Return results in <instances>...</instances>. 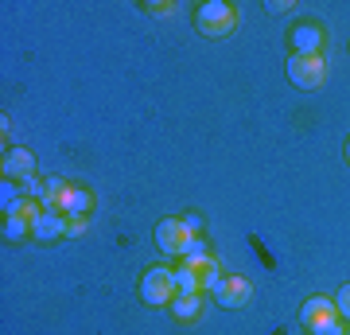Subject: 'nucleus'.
Wrapping results in <instances>:
<instances>
[{"label": "nucleus", "mask_w": 350, "mask_h": 335, "mask_svg": "<svg viewBox=\"0 0 350 335\" xmlns=\"http://www.w3.org/2000/svg\"><path fill=\"white\" fill-rule=\"evenodd\" d=\"M195 27L211 39L234 36V27H238V8L226 4V0H206V4L195 8Z\"/></svg>", "instance_id": "obj_1"}, {"label": "nucleus", "mask_w": 350, "mask_h": 335, "mask_svg": "<svg viewBox=\"0 0 350 335\" xmlns=\"http://www.w3.org/2000/svg\"><path fill=\"white\" fill-rule=\"evenodd\" d=\"M288 78H292V86L300 90H319L327 86V59L323 55H288Z\"/></svg>", "instance_id": "obj_2"}, {"label": "nucleus", "mask_w": 350, "mask_h": 335, "mask_svg": "<svg viewBox=\"0 0 350 335\" xmlns=\"http://www.w3.org/2000/svg\"><path fill=\"white\" fill-rule=\"evenodd\" d=\"M140 297H144V304H148V308H172V300H175L172 269H163V265L148 269V273H144V281H140Z\"/></svg>", "instance_id": "obj_3"}, {"label": "nucleus", "mask_w": 350, "mask_h": 335, "mask_svg": "<svg viewBox=\"0 0 350 335\" xmlns=\"http://www.w3.org/2000/svg\"><path fill=\"white\" fill-rule=\"evenodd\" d=\"M187 238H191V230L183 226V219H163L156 226V246H160L163 258H179L183 246H187Z\"/></svg>", "instance_id": "obj_4"}, {"label": "nucleus", "mask_w": 350, "mask_h": 335, "mask_svg": "<svg viewBox=\"0 0 350 335\" xmlns=\"http://www.w3.org/2000/svg\"><path fill=\"white\" fill-rule=\"evenodd\" d=\"M253 297V285L245 277H222L218 285H214V300L222 304V308H241V304H250Z\"/></svg>", "instance_id": "obj_5"}, {"label": "nucleus", "mask_w": 350, "mask_h": 335, "mask_svg": "<svg viewBox=\"0 0 350 335\" xmlns=\"http://www.w3.org/2000/svg\"><path fill=\"white\" fill-rule=\"evenodd\" d=\"M327 32L319 24H296L292 27V51L296 55H323Z\"/></svg>", "instance_id": "obj_6"}, {"label": "nucleus", "mask_w": 350, "mask_h": 335, "mask_svg": "<svg viewBox=\"0 0 350 335\" xmlns=\"http://www.w3.org/2000/svg\"><path fill=\"white\" fill-rule=\"evenodd\" d=\"M36 175V156L27 149H8L4 152V179H16V184H24Z\"/></svg>", "instance_id": "obj_7"}, {"label": "nucleus", "mask_w": 350, "mask_h": 335, "mask_svg": "<svg viewBox=\"0 0 350 335\" xmlns=\"http://www.w3.org/2000/svg\"><path fill=\"white\" fill-rule=\"evenodd\" d=\"M90 207H94V195H90L86 187H66L55 211H59V214H66V219H86V214H90Z\"/></svg>", "instance_id": "obj_8"}, {"label": "nucleus", "mask_w": 350, "mask_h": 335, "mask_svg": "<svg viewBox=\"0 0 350 335\" xmlns=\"http://www.w3.org/2000/svg\"><path fill=\"white\" fill-rule=\"evenodd\" d=\"M63 234H66V214H59V211H43L31 223V238L36 242H59Z\"/></svg>", "instance_id": "obj_9"}, {"label": "nucleus", "mask_w": 350, "mask_h": 335, "mask_svg": "<svg viewBox=\"0 0 350 335\" xmlns=\"http://www.w3.org/2000/svg\"><path fill=\"white\" fill-rule=\"evenodd\" d=\"M335 316H338V312H335V300H327V297H312V300H308V304L300 308V320L308 323V327L335 320Z\"/></svg>", "instance_id": "obj_10"}, {"label": "nucleus", "mask_w": 350, "mask_h": 335, "mask_svg": "<svg viewBox=\"0 0 350 335\" xmlns=\"http://www.w3.org/2000/svg\"><path fill=\"white\" fill-rule=\"evenodd\" d=\"M172 281H175V297H199L202 293L195 265H179V269H172Z\"/></svg>", "instance_id": "obj_11"}, {"label": "nucleus", "mask_w": 350, "mask_h": 335, "mask_svg": "<svg viewBox=\"0 0 350 335\" xmlns=\"http://www.w3.org/2000/svg\"><path fill=\"white\" fill-rule=\"evenodd\" d=\"M172 312H175V320H199L202 316V300L199 297H175L172 300Z\"/></svg>", "instance_id": "obj_12"}, {"label": "nucleus", "mask_w": 350, "mask_h": 335, "mask_svg": "<svg viewBox=\"0 0 350 335\" xmlns=\"http://www.w3.org/2000/svg\"><path fill=\"white\" fill-rule=\"evenodd\" d=\"M66 187H70V179H63V175H51L47 187H43V199H39V203H43V211H55V207H59V199H63Z\"/></svg>", "instance_id": "obj_13"}, {"label": "nucleus", "mask_w": 350, "mask_h": 335, "mask_svg": "<svg viewBox=\"0 0 350 335\" xmlns=\"http://www.w3.org/2000/svg\"><path fill=\"white\" fill-rule=\"evenodd\" d=\"M179 258L187 261V265H202V261H211V249H206V242H202L199 234L187 238V246H183V253Z\"/></svg>", "instance_id": "obj_14"}, {"label": "nucleus", "mask_w": 350, "mask_h": 335, "mask_svg": "<svg viewBox=\"0 0 350 335\" xmlns=\"http://www.w3.org/2000/svg\"><path fill=\"white\" fill-rule=\"evenodd\" d=\"M24 234H31V223L16 219V214H4V242H20Z\"/></svg>", "instance_id": "obj_15"}, {"label": "nucleus", "mask_w": 350, "mask_h": 335, "mask_svg": "<svg viewBox=\"0 0 350 335\" xmlns=\"http://www.w3.org/2000/svg\"><path fill=\"white\" fill-rule=\"evenodd\" d=\"M195 273H199V285L202 288H211L214 293V285H218V281H222V273H218V261H202V265H195Z\"/></svg>", "instance_id": "obj_16"}, {"label": "nucleus", "mask_w": 350, "mask_h": 335, "mask_svg": "<svg viewBox=\"0 0 350 335\" xmlns=\"http://www.w3.org/2000/svg\"><path fill=\"white\" fill-rule=\"evenodd\" d=\"M20 195H24V191H20V184H16V179H4V184H0V207H4V211H8Z\"/></svg>", "instance_id": "obj_17"}, {"label": "nucleus", "mask_w": 350, "mask_h": 335, "mask_svg": "<svg viewBox=\"0 0 350 335\" xmlns=\"http://www.w3.org/2000/svg\"><path fill=\"white\" fill-rule=\"evenodd\" d=\"M312 335H347V327H342V320H327V323H315V327H308Z\"/></svg>", "instance_id": "obj_18"}, {"label": "nucleus", "mask_w": 350, "mask_h": 335, "mask_svg": "<svg viewBox=\"0 0 350 335\" xmlns=\"http://www.w3.org/2000/svg\"><path fill=\"white\" fill-rule=\"evenodd\" d=\"M43 187H47V179H36V175H31V179L20 184V191H24V199H43Z\"/></svg>", "instance_id": "obj_19"}, {"label": "nucleus", "mask_w": 350, "mask_h": 335, "mask_svg": "<svg viewBox=\"0 0 350 335\" xmlns=\"http://www.w3.org/2000/svg\"><path fill=\"white\" fill-rule=\"evenodd\" d=\"M335 312H338V320H350V285L338 288V297H335Z\"/></svg>", "instance_id": "obj_20"}, {"label": "nucleus", "mask_w": 350, "mask_h": 335, "mask_svg": "<svg viewBox=\"0 0 350 335\" xmlns=\"http://www.w3.org/2000/svg\"><path fill=\"white\" fill-rule=\"evenodd\" d=\"M148 12H156V16H172V12H175V4H172V0H163V4H148Z\"/></svg>", "instance_id": "obj_21"}, {"label": "nucleus", "mask_w": 350, "mask_h": 335, "mask_svg": "<svg viewBox=\"0 0 350 335\" xmlns=\"http://www.w3.org/2000/svg\"><path fill=\"white\" fill-rule=\"evenodd\" d=\"M86 230V219H66V234H82Z\"/></svg>", "instance_id": "obj_22"}, {"label": "nucleus", "mask_w": 350, "mask_h": 335, "mask_svg": "<svg viewBox=\"0 0 350 335\" xmlns=\"http://www.w3.org/2000/svg\"><path fill=\"white\" fill-rule=\"evenodd\" d=\"M183 226H187L191 234H199V230H202V219H199V214H187V219H183Z\"/></svg>", "instance_id": "obj_23"}, {"label": "nucleus", "mask_w": 350, "mask_h": 335, "mask_svg": "<svg viewBox=\"0 0 350 335\" xmlns=\"http://www.w3.org/2000/svg\"><path fill=\"white\" fill-rule=\"evenodd\" d=\"M269 8H273V12H292V0H288V4H284V0H273Z\"/></svg>", "instance_id": "obj_24"}, {"label": "nucleus", "mask_w": 350, "mask_h": 335, "mask_svg": "<svg viewBox=\"0 0 350 335\" xmlns=\"http://www.w3.org/2000/svg\"><path fill=\"white\" fill-rule=\"evenodd\" d=\"M347 164H350V140H347Z\"/></svg>", "instance_id": "obj_25"}, {"label": "nucleus", "mask_w": 350, "mask_h": 335, "mask_svg": "<svg viewBox=\"0 0 350 335\" xmlns=\"http://www.w3.org/2000/svg\"><path fill=\"white\" fill-rule=\"evenodd\" d=\"M347 335H350V327H347Z\"/></svg>", "instance_id": "obj_26"}]
</instances>
